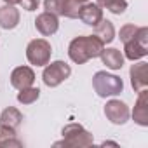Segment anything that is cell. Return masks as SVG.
Wrapping results in <instances>:
<instances>
[{
  "label": "cell",
  "mask_w": 148,
  "mask_h": 148,
  "mask_svg": "<svg viewBox=\"0 0 148 148\" xmlns=\"http://www.w3.org/2000/svg\"><path fill=\"white\" fill-rule=\"evenodd\" d=\"M52 47L45 38H35L26 45V58L35 66H45L51 61Z\"/></svg>",
  "instance_id": "6"
},
{
  "label": "cell",
  "mask_w": 148,
  "mask_h": 148,
  "mask_svg": "<svg viewBox=\"0 0 148 148\" xmlns=\"http://www.w3.org/2000/svg\"><path fill=\"white\" fill-rule=\"evenodd\" d=\"M38 98H40V91H38V87H33V86L26 87V89H21L19 94H18V101L23 103V105H32Z\"/></svg>",
  "instance_id": "18"
},
{
  "label": "cell",
  "mask_w": 148,
  "mask_h": 148,
  "mask_svg": "<svg viewBox=\"0 0 148 148\" xmlns=\"http://www.w3.org/2000/svg\"><path fill=\"white\" fill-rule=\"evenodd\" d=\"M129 75H131V86L136 92L148 87V64L146 63L141 61L138 64H132Z\"/></svg>",
  "instance_id": "11"
},
{
  "label": "cell",
  "mask_w": 148,
  "mask_h": 148,
  "mask_svg": "<svg viewBox=\"0 0 148 148\" xmlns=\"http://www.w3.org/2000/svg\"><path fill=\"white\" fill-rule=\"evenodd\" d=\"M79 18H80L86 25H89V26H96V25L103 19V9H101L98 4H91V2H87V4H84V5L80 7V11H79Z\"/></svg>",
  "instance_id": "13"
},
{
  "label": "cell",
  "mask_w": 148,
  "mask_h": 148,
  "mask_svg": "<svg viewBox=\"0 0 148 148\" xmlns=\"http://www.w3.org/2000/svg\"><path fill=\"white\" fill-rule=\"evenodd\" d=\"M23 122V115L18 108L14 106H7L2 115H0V125L5 127V129H11V131H16Z\"/></svg>",
  "instance_id": "14"
},
{
  "label": "cell",
  "mask_w": 148,
  "mask_h": 148,
  "mask_svg": "<svg viewBox=\"0 0 148 148\" xmlns=\"http://www.w3.org/2000/svg\"><path fill=\"white\" fill-rule=\"evenodd\" d=\"M44 7L47 12H52L54 16H64L75 19L79 18V11L82 4H79V0H45Z\"/></svg>",
  "instance_id": "7"
},
{
  "label": "cell",
  "mask_w": 148,
  "mask_h": 148,
  "mask_svg": "<svg viewBox=\"0 0 148 148\" xmlns=\"http://www.w3.org/2000/svg\"><path fill=\"white\" fill-rule=\"evenodd\" d=\"M98 5L108 9L113 14H122L127 9V2H125V0H98Z\"/></svg>",
  "instance_id": "19"
},
{
  "label": "cell",
  "mask_w": 148,
  "mask_h": 148,
  "mask_svg": "<svg viewBox=\"0 0 148 148\" xmlns=\"http://www.w3.org/2000/svg\"><path fill=\"white\" fill-rule=\"evenodd\" d=\"M103 49H105V44L96 35L75 37L68 45V56H70V59L73 63L84 64V63H87L92 58H99Z\"/></svg>",
  "instance_id": "1"
},
{
  "label": "cell",
  "mask_w": 148,
  "mask_h": 148,
  "mask_svg": "<svg viewBox=\"0 0 148 148\" xmlns=\"http://www.w3.org/2000/svg\"><path fill=\"white\" fill-rule=\"evenodd\" d=\"M94 35H96L103 44H110V42L115 38V28H113L112 21L101 19V21L94 26Z\"/></svg>",
  "instance_id": "17"
},
{
  "label": "cell",
  "mask_w": 148,
  "mask_h": 148,
  "mask_svg": "<svg viewBox=\"0 0 148 148\" xmlns=\"http://www.w3.org/2000/svg\"><path fill=\"white\" fill-rule=\"evenodd\" d=\"M19 23V11L14 5L5 4L4 7H0V26L4 30H12Z\"/></svg>",
  "instance_id": "15"
},
{
  "label": "cell",
  "mask_w": 148,
  "mask_h": 148,
  "mask_svg": "<svg viewBox=\"0 0 148 148\" xmlns=\"http://www.w3.org/2000/svg\"><path fill=\"white\" fill-rule=\"evenodd\" d=\"M92 87L99 98H110V96H117L122 92L124 82L120 77L112 75V73L96 71L94 77H92Z\"/></svg>",
  "instance_id": "2"
},
{
  "label": "cell",
  "mask_w": 148,
  "mask_h": 148,
  "mask_svg": "<svg viewBox=\"0 0 148 148\" xmlns=\"http://www.w3.org/2000/svg\"><path fill=\"white\" fill-rule=\"evenodd\" d=\"M40 4V0H21L19 5L25 9V11H35Z\"/></svg>",
  "instance_id": "21"
},
{
  "label": "cell",
  "mask_w": 148,
  "mask_h": 148,
  "mask_svg": "<svg viewBox=\"0 0 148 148\" xmlns=\"http://www.w3.org/2000/svg\"><path fill=\"white\" fill-rule=\"evenodd\" d=\"M103 64H106V68L110 70H120L124 66V54L119 51V49H103V52L99 54Z\"/></svg>",
  "instance_id": "16"
},
{
  "label": "cell",
  "mask_w": 148,
  "mask_h": 148,
  "mask_svg": "<svg viewBox=\"0 0 148 148\" xmlns=\"http://www.w3.org/2000/svg\"><path fill=\"white\" fill-rule=\"evenodd\" d=\"M136 32H138V26H134V25H124V26L120 28V40H122L124 44L129 42L131 38H134Z\"/></svg>",
  "instance_id": "20"
},
{
  "label": "cell",
  "mask_w": 148,
  "mask_h": 148,
  "mask_svg": "<svg viewBox=\"0 0 148 148\" xmlns=\"http://www.w3.org/2000/svg\"><path fill=\"white\" fill-rule=\"evenodd\" d=\"M105 115H106V119L112 124L122 125V124H125L129 120L131 112H129V108H127V105L124 101H120V99H110L106 103V106H105Z\"/></svg>",
  "instance_id": "8"
},
{
  "label": "cell",
  "mask_w": 148,
  "mask_h": 148,
  "mask_svg": "<svg viewBox=\"0 0 148 148\" xmlns=\"http://www.w3.org/2000/svg\"><path fill=\"white\" fill-rule=\"evenodd\" d=\"M35 28H37V32H38L40 35H44V37L54 35V33L58 32V28H59L58 16H54L52 12H47V11L42 12V14H38L37 19H35Z\"/></svg>",
  "instance_id": "10"
},
{
  "label": "cell",
  "mask_w": 148,
  "mask_h": 148,
  "mask_svg": "<svg viewBox=\"0 0 148 148\" xmlns=\"http://www.w3.org/2000/svg\"><path fill=\"white\" fill-rule=\"evenodd\" d=\"M5 4H9V5H19V2L21 0H4Z\"/></svg>",
  "instance_id": "22"
},
{
  "label": "cell",
  "mask_w": 148,
  "mask_h": 148,
  "mask_svg": "<svg viewBox=\"0 0 148 148\" xmlns=\"http://www.w3.org/2000/svg\"><path fill=\"white\" fill-rule=\"evenodd\" d=\"M132 119L141 127L148 125V91L146 89L139 91V96H138L134 110H132Z\"/></svg>",
  "instance_id": "12"
},
{
  "label": "cell",
  "mask_w": 148,
  "mask_h": 148,
  "mask_svg": "<svg viewBox=\"0 0 148 148\" xmlns=\"http://www.w3.org/2000/svg\"><path fill=\"white\" fill-rule=\"evenodd\" d=\"M35 82V73L30 66H18L11 73V86L16 87L18 91L32 87Z\"/></svg>",
  "instance_id": "9"
},
{
  "label": "cell",
  "mask_w": 148,
  "mask_h": 148,
  "mask_svg": "<svg viewBox=\"0 0 148 148\" xmlns=\"http://www.w3.org/2000/svg\"><path fill=\"white\" fill-rule=\"evenodd\" d=\"M63 134V141L56 143V146H91L94 143V138L89 131H86L80 124H68L63 127L61 131Z\"/></svg>",
  "instance_id": "3"
},
{
  "label": "cell",
  "mask_w": 148,
  "mask_h": 148,
  "mask_svg": "<svg viewBox=\"0 0 148 148\" xmlns=\"http://www.w3.org/2000/svg\"><path fill=\"white\" fill-rule=\"evenodd\" d=\"M70 75H71L70 64H66L64 61H52V63L45 64L44 73H42V80L47 87H58Z\"/></svg>",
  "instance_id": "5"
},
{
  "label": "cell",
  "mask_w": 148,
  "mask_h": 148,
  "mask_svg": "<svg viewBox=\"0 0 148 148\" xmlns=\"http://www.w3.org/2000/svg\"><path fill=\"white\" fill-rule=\"evenodd\" d=\"M148 54V28L146 26H138V32L134 38L125 42L124 45V56L131 61H138Z\"/></svg>",
  "instance_id": "4"
}]
</instances>
